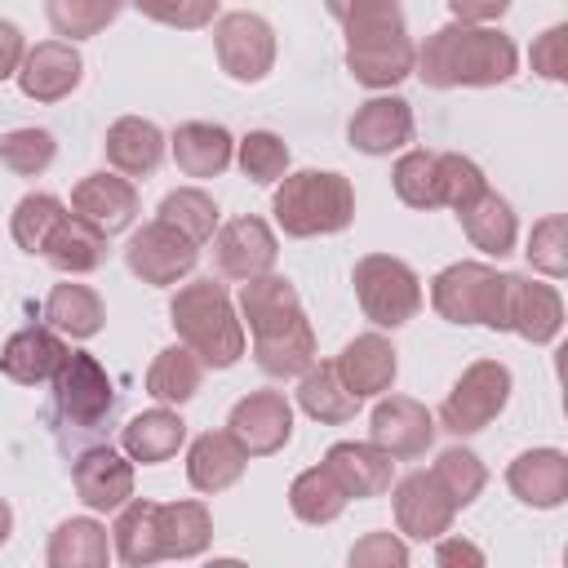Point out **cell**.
<instances>
[{"instance_id":"cell-1","label":"cell","mask_w":568,"mask_h":568,"mask_svg":"<svg viewBox=\"0 0 568 568\" xmlns=\"http://www.w3.org/2000/svg\"><path fill=\"white\" fill-rule=\"evenodd\" d=\"M240 315L253 333V359L266 377H302L315 364V333L302 311L297 288L266 271L244 280L240 288Z\"/></svg>"},{"instance_id":"cell-2","label":"cell","mask_w":568,"mask_h":568,"mask_svg":"<svg viewBox=\"0 0 568 568\" xmlns=\"http://www.w3.org/2000/svg\"><path fill=\"white\" fill-rule=\"evenodd\" d=\"M515 67H519V49L506 31L488 22H457V18L430 31L413 62L422 84L430 89H462V84L488 89V84L510 80Z\"/></svg>"},{"instance_id":"cell-3","label":"cell","mask_w":568,"mask_h":568,"mask_svg":"<svg viewBox=\"0 0 568 568\" xmlns=\"http://www.w3.org/2000/svg\"><path fill=\"white\" fill-rule=\"evenodd\" d=\"M337 22L346 27V67L364 89H390L413 75L417 49L399 0H351Z\"/></svg>"},{"instance_id":"cell-4","label":"cell","mask_w":568,"mask_h":568,"mask_svg":"<svg viewBox=\"0 0 568 568\" xmlns=\"http://www.w3.org/2000/svg\"><path fill=\"white\" fill-rule=\"evenodd\" d=\"M169 324L182 337V346H191L213 368H231L244 355V320L235 315V302H231L226 284H217L213 275L191 280L173 293Z\"/></svg>"},{"instance_id":"cell-5","label":"cell","mask_w":568,"mask_h":568,"mask_svg":"<svg viewBox=\"0 0 568 568\" xmlns=\"http://www.w3.org/2000/svg\"><path fill=\"white\" fill-rule=\"evenodd\" d=\"M271 213L284 226V235H293V240L337 235L355 217V191L333 169H297V173L280 178Z\"/></svg>"},{"instance_id":"cell-6","label":"cell","mask_w":568,"mask_h":568,"mask_svg":"<svg viewBox=\"0 0 568 568\" xmlns=\"http://www.w3.org/2000/svg\"><path fill=\"white\" fill-rule=\"evenodd\" d=\"M115 417V386L106 377V368L84 355V351H67L58 373H53V422L58 435L67 439H89L98 430H106Z\"/></svg>"},{"instance_id":"cell-7","label":"cell","mask_w":568,"mask_h":568,"mask_svg":"<svg viewBox=\"0 0 568 568\" xmlns=\"http://www.w3.org/2000/svg\"><path fill=\"white\" fill-rule=\"evenodd\" d=\"M430 306L448 324L506 328V275L484 262H453L430 280Z\"/></svg>"},{"instance_id":"cell-8","label":"cell","mask_w":568,"mask_h":568,"mask_svg":"<svg viewBox=\"0 0 568 568\" xmlns=\"http://www.w3.org/2000/svg\"><path fill=\"white\" fill-rule=\"evenodd\" d=\"M355 297L359 311L377 324V328H399L422 311V280L408 262L390 257V253H364L355 262Z\"/></svg>"},{"instance_id":"cell-9","label":"cell","mask_w":568,"mask_h":568,"mask_svg":"<svg viewBox=\"0 0 568 568\" xmlns=\"http://www.w3.org/2000/svg\"><path fill=\"white\" fill-rule=\"evenodd\" d=\"M510 399V368L497 359H475L439 404V426L453 435H479Z\"/></svg>"},{"instance_id":"cell-10","label":"cell","mask_w":568,"mask_h":568,"mask_svg":"<svg viewBox=\"0 0 568 568\" xmlns=\"http://www.w3.org/2000/svg\"><path fill=\"white\" fill-rule=\"evenodd\" d=\"M213 49H217L222 71L240 84H257L275 67V31L266 18H257L248 9L222 13L213 22Z\"/></svg>"},{"instance_id":"cell-11","label":"cell","mask_w":568,"mask_h":568,"mask_svg":"<svg viewBox=\"0 0 568 568\" xmlns=\"http://www.w3.org/2000/svg\"><path fill=\"white\" fill-rule=\"evenodd\" d=\"M124 262H129V271L142 280V284H178V280H186L191 271H195V262H200V244L195 240H186L178 226H169V222H146L142 231H133L129 235V244H124Z\"/></svg>"},{"instance_id":"cell-12","label":"cell","mask_w":568,"mask_h":568,"mask_svg":"<svg viewBox=\"0 0 568 568\" xmlns=\"http://www.w3.org/2000/svg\"><path fill=\"white\" fill-rule=\"evenodd\" d=\"M226 430L244 444L248 457H271L293 439V408L280 390H248L231 408Z\"/></svg>"},{"instance_id":"cell-13","label":"cell","mask_w":568,"mask_h":568,"mask_svg":"<svg viewBox=\"0 0 568 568\" xmlns=\"http://www.w3.org/2000/svg\"><path fill=\"white\" fill-rule=\"evenodd\" d=\"M275 231L262 222V217H231L217 235H213V262L226 280H253V275H266L275 266Z\"/></svg>"},{"instance_id":"cell-14","label":"cell","mask_w":568,"mask_h":568,"mask_svg":"<svg viewBox=\"0 0 568 568\" xmlns=\"http://www.w3.org/2000/svg\"><path fill=\"white\" fill-rule=\"evenodd\" d=\"M368 439L390 453L395 462H408V457H422L435 439V417L426 413V404L408 399V395H390V399H377L373 417H368Z\"/></svg>"},{"instance_id":"cell-15","label":"cell","mask_w":568,"mask_h":568,"mask_svg":"<svg viewBox=\"0 0 568 568\" xmlns=\"http://www.w3.org/2000/svg\"><path fill=\"white\" fill-rule=\"evenodd\" d=\"M80 80H84V58L75 53L71 40H40L36 49H27L18 67V84L31 102H62L80 89Z\"/></svg>"},{"instance_id":"cell-16","label":"cell","mask_w":568,"mask_h":568,"mask_svg":"<svg viewBox=\"0 0 568 568\" xmlns=\"http://www.w3.org/2000/svg\"><path fill=\"white\" fill-rule=\"evenodd\" d=\"M457 506L448 501V493L435 484L430 470H413L395 484V524L404 537L413 541H435L453 528Z\"/></svg>"},{"instance_id":"cell-17","label":"cell","mask_w":568,"mask_h":568,"mask_svg":"<svg viewBox=\"0 0 568 568\" xmlns=\"http://www.w3.org/2000/svg\"><path fill=\"white\" fill-rule=\"evenodd\" d=\"M71 484L89 510H120L133 497V462L106 444H89L71 466Z\"/></svg>"},{"instance_id":"cell-18","label":"cell","mask_w":568,"mask_h":568,"mask_svg":"<svg viewBox=\"0 0 568 568\" xmlns=\"http://www.w3.org/2000/svg\"><path fill=\"white\" fill-rule=\"evenodd\" d=\"M506 328L532 346H546L564 328V302L550 284L528 275H506Z\"/></svg>"},{"instance_id":"cell-19","label":"cell","mask_w":568,"mask_h":568,"mask_svg":"<svg viewBox=\"0 0 568 568\" xmlns=\"http://www.w3.org/2000/svg\"><path fill=\"white\" fill-rule=\"evenodd\" d=\"M71 209L75 217L93 222L102 235H115V231H129L133 217H138V191L124 173H89L75 182L71 191Z\"/></svg>"},{"instance_id":"cell-20","label":"cell","mask_w":568,"mask_h":568,"mask_svg":"<svg viewBox=\"0 0 568 568\" xmlns=\"http://www.w3.org/2000/svg\"><path fill=\"white\" fill-rule=\"evenodd\" d=\"M62 355H67V342L58 337V328L27 324L0 346V377H9L18 386H44V382H53Z\"/></svg>"},{"instance_id":"cell-21","label":"cell","mask_w":568,"mask_h":568,"mask_svg":"<svg viewBox=\"0 0 568 568\" xmlns=\"http://www.w3.org/2000/svg\"><path fill=\"white\" fill-rule=\"evenodd\" d=\"M346 138L364 155H390V151L413 142V106L395 93L390 98H368L364 106H355V115L346 124Z\"/></svg>"},{"instance_id":"cell-22","label":"cell","mask_w":568,"mask_h":568,"mask_svg":"<svg viewBox=\"0 0 568 568\" xmlns=\"http://www.w3.org/2000/svg\"><path fill=\"white\" fill-rule=\"evenodd\" d=\"M342 386L355 395V399H368V395H382L390 390L395 373H399V359H395V346L382 337V333H359L342 346V355L333 359Z\"/></svg>"},{"instance_id":"cell-23","label":"cell","mask_w":568,"mask_h":568,"mask_svg":"<svg viewBox=\"0 0 568 568\" xmlns=\"http://www.w3.org/2000/svg\"><path fill=\"white\" fill-rule=\"evenodd\" d=\"M506 484L524 506L555 510L568 497V457L559 448H528L506 466Z\"/></svg>"},{"instance_id":"cell-24","label":"cell","mask_w":568,"mask_h":568,"mask_svg":"<svg viewBox=\"0 0 568 568\" xmlns=\"http://www.w3.org/2000/svg\"><path fill=\"white\" fill-rule=\"evenodd\" d=\"M324 466L333 470V479L346 488V497H382L395 479V457L382 453L373 439H342L324 453Z\"/></svg>"},{"instance_id":"cell-25","label":"cell","mask_w":568,"mask_h":568,"mask_svg":"<svg viewBox=\"0 0 568 568\" xmlns=\"http://www.w3.org/2000/svg\"><path fill=\"white\" fill-rule=\"evenodd\" d=\"M244 466H248V453L231 430H204L186 453V479L200 493H222L240 484Z\"/></svg>"},{"instance_id":"cell-26","label":"cell","mask_w":568,"mask_h":568,"mask_svg":"<svg viewBox=\"0 0 568 568\" xmlns=\"http://www.w3.org/2000/svg\"><path fill=\"white\" fill-rule=\"evenodd\" d=\"M102 151H106V164H111L115 173H124V178H146V173H155L160 160H164V133H160L151 120H142V115H120V120L106 129Z\"/></svg>"},{"instance_id":"cell-27","label":"cell","mask_w":568,"mask_h":568,"mask_svg":"<svg viewBox=\"0 0 568 568\" xmlns=\"http://www.w3.org/2000/svg\"><path fill=\"white\" fill-rule=\"evenodd\" d=\"M173 160L186 178H217L235 160V138L222 124L186 120L173 129Z\"/></svg>"},{"instance_id":"cell-28","label":"cell","mask_w":568,"mask_h":568,"mask_svg":"<svg viewBox=\"0 0 568 568\" xmlns=\"http://www.w3.org/2000/svg\"><path fill=\"white\" fill-rule=\"evenodd\" d=\"M44 257H49V266H58L62 275H89V271H98V266L106 262V235H102L93 222L67 213V217L53 226V235H49V244H44Z\"/></svg>"},{"instance_id":"cell-29","label":"cell","mask_w":568,"mask_h":568,"mask_svg":"<svg viewBox=\"0 0 568 568\" xmlns=\"http://www.w3.org/2000/svg\"><path fill=\"white\" fill-rule=\"evenodd\" d=\"M182 439H186V422L173 408H146L120 430V444H124L129 462H142V466L169 462L182 448Z\"/></svg>"},{"instance_id":"cell-30","label":"cell","mask_w":568,"mask_h":568,"mask_svg":"<svg viewBox=\"0 0 568 568\" xmlns=\"http://www.w3.org/2000/svg\"><path fill=\"white\" fill-rule=\"evenodd\" d=\"M155 524H160V555L164 559H195L213 541V515L204 501H164Z\"/></svg>"},{"instance_id":"cell-31","label":"cell","mask_w":568,"mask_h":568,"mask_svg":"<svg viewBox=\"0 0 568 568\" xmlns=\"http://www.w3.org/2000/svg\"><path fill=\"white\" fill-rule=\"evenodd\" d=\"M160 501H142V497H129L115 515V528H111V550L120 564L129 568H142V564H155L164 559L160 555Z\"/></svg>"},{"instance_id":"cell-32","label":"cell","mask_w":568,"mask_h":568,"mask_svg":"<svg viewBox=\"0 0 568 568\" xmlns=\"http://www.w3.org/2000/svg\"><path fill=\"white\" fill-rule=\"evenodd\" d=\"M457 222L466 231V240L493 257H506L515 248V235H519V222H515V209L497 195V191H484L479 200H470L466 209H457Z\"/></svg>"},{"instance_id":"cell-33","label":"cell","mask_w":568,"mask_h":568,"mask_svg":"<svg viewBox=\"0 0 568 568\" xmlns=\"http://www.w3.org/2000/svg\"><path fill=\"white\" fill-rule=\"evenodd\" d=\"M111 541L93 515L62 519L49 537V568H106Z\"/></svg>"},{"instance_id":"cell-34","label":"cell","mask_w":568,"mask_h":568,"mask_svg":"<svg viewBox=\"0 0 568 568\" xmlns=\"http://www.w3.org/2000/svg\"><path fill=\"white\" fill-rule=\"evenodd\" d=\"M297 404H302L306 417H315V422H324V426H342V422H351V417L359 413V399L342 386L333 359H328V364H311V368L302 373Z\"/></svg>"},{"instance_id":"cell-35","label":"cell","mask_w":568,"mask_h":568,"mask_svg":"<svg viewBox=\"0 0 568 568\" xmlns=\"http://www.w3.org/2000/svg\"><path fill=\"white\" fill-rule=\"evenodd\" d=\"M44 320L67 337H93L106 324V306L89 284H53L44 297Z\"/></svg>"},{"instance_id":"cell-36","label":"cell","mask_w":568,"mask_h":568,"mask_svg":"<svg viewBox=\"0 0 568 568\" xmlns=\"http://www.w3.org/2000/svg\"><path fill=\"white\" fill-rule=\"evenodd\" d=\"M200 382H204V359L191 346H164L146 368V395H155L160 404L195 399Z\"/></svg>"},{"instance_id":"cell-37","label":"cell","mask_w":568,"mask_h":568,"mask_svg":"<svg viewBox=\"0 0 568 568\" xmlns=\"http://www.w3.org/2000/svg\"><path fill=\"white\" fill-rule=\"evenodd\" d=\"M346 488L333 479V470L320 462L311 470H302L293 484H288V506L302 524H333L342 510H346Z\"/></svg>"},{"instance_id":"cell-38","label":"cell","mask_w":568,"mask_h":568,"mask_svg":"<svg viewBox=\"0 0 568 568\" xmlns=\"http://www.w3.org/2000/svg\"><path fill=\"white\" fill-rule=\"evenodd\" d=\"M62 217H67V204H62L58 195H49V191L22 195V200L13 204V217H9L13 244H18L22 253H44V244H49V235H53V226H58Z\"/></svg>"},{"instance_id":"cell-39","label":"cell","mask_w":568,"mask_h":568,"mask_svg":"<svg viewBox=\"0 0 568 568\" xmlns=\"http://www.w3.org/2000/svg\"><path fill=\"white\" fill-rule=\"evenodd\" d=\"M160 222L178 226L195 244H209L213 240V226H217V204L200 186H178V191H169L160 200Z\"/></svg>"},{"instance_id":"cell-40","label":"cell","mask_w":568,"mask_h":568,"mask_svg":"<svg viewBox=\"0 0 568 568\" xmlns=\"http://www.w3.org/2000/svg\"><path fill=\"white\" fill-rule=\"evenodd\" d=\"M430 475H435V484L448 493V501H453L457 510L470 506V501L484 493V484H488V470H484V462H479L470 448H444V453L435 457Z\"/></svg>"},{"instance_id":"cell-41","label":"cell","mask_w":568,"mask_h":568,"mask_svg":"<svg viewBox=\"0 0 568 568\" xmlns=\"http://www.w3.org/2000/svg\"><path fill=\"white\" fill-rule=\"evenodd\" d=\"M124 0H44L49 9V27L67 40H89L98 31H106L115 22Z\"/></svg>"},{"instance_id":"cell-42","label":"cell","mask_w":568,"mask_h":568,"mask_svg":"<svg viewBox=\"0 0 568 568\" xmlns=\"http://www.w3.org/2000/svg\"><path fill=\"white\" fill-rule=\"evenodd\" d=\"M395 195L408 209H439V169H435V151H404L390 169Z\"/></svg>"},{"instance_id":"cell-43","label":"cell","mask_w":568,"mask_h":568,"mask_svg":"<svg viewBox=\"0 0 568 568\" xmlns=\"http://www.w3.org/2000/svg\"><path fill=\"white\" fill-rule=\"evenodd\" d=\"M235 160H240L244 178H253L257 186H271V182H280V178L288 173V146H284V138L271 133V129L244 133V138L235 142Z\"/></svg>"},{"instance_id":"cell-44","label":"cell","mask_w":568,"mask_h":568,"mask_svg":"<svg viewBox=\"0 0 568 568\" xmlns=\"http://www.w3.org/2000/svg\"><path fill=\"white\" fill-rule=\"evenodd\" d=\"M53 155H58V142H53L49 129H9L0 138V164L18 178L44 173L53 164Z\"/></svg>"},{"instance_id":"cell-45","label":"cell","mask_w":568,"mask_h":568,"mask_svg":"<svg viewBox=\"0 0 568 568\" xmlns=\"http://www.w3.org/2000/svg\"><path fill=\"white\" fill-rule=\"evenodd\" d=\"M435 169H439V204L444 209H466L470 200H479L488 191V178L475 160L457 155V151H435Z\"/></svg>"},{"instance_id":"cell-46","label":"cell","mask_w":568,"mask_h":568,"mask_svg":"<svg viewBox=\"0 0 568 568\" xmlns=\"http://www.w3.org/2000/svg\"><path fill=\"white\" fill-rule=\"evenodd\" d=\"M528 262H532V271H541V275H564L568 271V222L559 217V213H550V217H541L537 226H532V235H528Z\"/></svg>"},{"instance_id":"cell-47","label":"cell","mask_w":568,"mask_h":568,"mask_svg":"<svg viewBox=\"0 0 568 568\" xmlns=\"http://www.w3.org/2000/svg\"><path fill=\"white\" fill-rule=\"evenodd\" d=\"M142 18L151 22H164V27H178V31H195V27H209L213 13H217V0H129Z\"/></svg>"},{"instance_id":"cell-48","label":"cell","mask_w":568,"mask_h":568,"mask_svg":"<svg viewBox=\"0 0 568 568\" xmlns=\"http://www.w3.org/2000/svg\"><path fill=\"white\" fill-rule=\"evenodd\" d=\"M408 546L395 532H368L364 541L351 546V568H404Z\"/></svg>"},{"instance_id":"cell-49","label":"cell","mask_w":568,"mask_h":568,"mask_svg":"<svg viewBox=\"0 0 568 568\" xmlns=\"http://www.w3.org/2000/svg\"><path fill=\"white\" fill-rule=\"evenodd\" d=\"M564 27H550V31H541L537 36V44H532V71L537 75H546V80H564Z\"/></svg>"},{"instance_id":"cell-50","label":"cell","mask_w":568,"mask_h":568,"mask_svg":"<svg viewBox=\"0 0 568 568\" xmlns=\"http://www.w3.org/2000/svg\"><path fill=\"white\" fill-rule=\"evenodd\" d=\"M22 58H27V40H22V31H18L9 18H0V80L18 75Z\"/></svg>"},{"instance_id":"cell-51","label":"cell","mask_w":568,"mask_h":568,"mask_svg":"<svg viewBox=\"0 0 568 568\" xmlns=\"http://www.w3.org/2000/svg\"><path fill=\"white\" fill-rule=\"evenodd\" d=\"M457 22H493L510 9V0H448Z\"/></svg>"},{"instance_id":"cell-52","label":"cell","mask_w":568,"mask_h":568,"mask_svg":"<svg viewBox=\"0 0 568 568\" xmlns=\"http://www.w3.org/2000/svg\"><path fill=\"white\" fill-rule=\"evenodd\" d=\"M435 559L439 564H484V550H475L470 541H439V550H435Z\"/></svg>"},{"instance_id":"cell-53","label":"cell","mask_w":568,"mask_h":568,"mask_svg":"<svg viewBox=\"0 0 568 568\" xmlns=\"http://www.w3.org/2000/svg\"><path fill=\"white\" fill-rule=\"evenodd\" d=\"M9 532H13V510H9V501L0 497V546L9 541Z\"/></svg>"},{"instance_id":"cell-54","label":"cell","mask_w":568,"mask_h":568,"mask_svg":"<svg viewBox=\"0 0 568 568\" xmlns=\"http://www.w3.org/2000/svg\"><path fill=\"white\" fill-rule=\"evenodd\" d=\"M324 4H328V13H333V18H342V13H346V4H351V0H324Z\"/></svg>"}]
</instances>
